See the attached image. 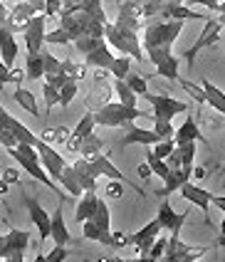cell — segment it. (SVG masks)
<instances>
[{"label":"cell","mask_w":225,"mask_h":262,"mask_svg":"<svg viewBox=\"0 0 225 262\" xmlns=\"http://www.w3.org/2000/svg\"><path fill=\"white\" fill-rule=\"evenodd\" d=\"M60 28L45 32V45H67L87 35H104L109 23L102 0H62Z\"/></svg>","instance_id":"6da1fadb"},{"label":"cell","mask_w":225,"mask_h":262,"mask_svg":"<svg viewBox=\"0 0 225 262\" xmlns=\"http://www.w3.org/2000/svg\"><path fill=\"white\" fill-rule=\"evenodd\" d=\"M186 20H151L141 30V47L146 52V59L153 62L156 74L166 77L168 82H178L181 57H173V42L181 35Z\"/></svg>","instance_id":"7a4b0ae2"},{"label":"cell","mask_w":225,"mask_h":262,"mask_svg":"<svg viewBox=\"0 0 225 262\" xmlns=\"http://www.w3.org/2000/svg\"><path fill=\"white\" fill-rule=\"evenodd\" d=\"M144 99L153 106V129L159 131V136L161 139H173V124H171V119L176 117V114H183V112H188V104L186 102H178V99H173V97H161V94H151L146 92L144 94Z\"/></svg>","instance_id":"3957f363"},{"label":"cell","mask_w":225,"mask_h":262,"mask_svg":"<svg viewBox=\"0 0 225 262\" xmlns=\"http://www.w3.org/2000/svg\"><path fill=\"white\" fill-rule=\"evenodd\" d=\"M8 154H10V156H13V159H15L17 163L32 176V178H35V181H40V183H45L50 190H55V193L60 195L62 203L72 198V195H64V193L50 181V173H47V168L42 166V161H40V151H37L32 144H17V146H13V148H8Z\"/></svg>","instance_id":"277c9868"},{"label":"cell","mask_w":225,"mask_h":262,"mask_svg":"<svg viewBox=\"0 0 225 262\" xmlns=\"http://www.w3.org/2000/svg\"><path fill=\"white\" fill-rule=\"evenodd\" d=\"M104 37H106V42L111 45V47H117L121 55H129V57L136 59V62H144V59H146V52H144V47H141V32L121 28L117 23H106Z\"/></svg>","instance_id":"5b68a950"},{"label":"cell","mask_w":225,"mask_h":262,"mask_svg":"<svg viewBox=\"0 0 225 262\" xmlns=\"http://www.w3.org/2000/svg\"><path fill=\"white\" fill-rule=\"evenodd\" d=\"M82 235L87 240H94L99 245L111 248V213H109V205H106L104 198H99L94 215L82 223Z\"/></svg>","instance_id":"8992f818"},{"label":"cell","mask_w":225,"mask_h":262,"mask_svg":"<svg viewBox=\"0 0 225 262\" xmlns=\"http://www.w3.org/2000/svg\"><path fill=\"white\" fill-rule=\"evenodd\" d=\"M139 117H144L141 109L126 106V104H121V102H106L104 106H99L94 112L97 126H109V129H124V126H129Z\"/></svg>","instance_id":"52a82bcc"},{"label":"cell","mask_w":225,"mask_h":262,"mask_svg":"<svg viewBox=\"0 0 225 262\" xmlns=\"http://www.w3.org/2000/svg\"><path fill=\"white\" fill-rule=\"evenodd\" d=\"M28 245H30V233L28 230L8 228V233L0 235V260L22 262L25 252H28Z\"/></svg>","instance_id":"ba28073f"},{"label":"cell","mask_w":225,"mask_h":262,"mask_svg":"<svg viewBox=\"0 0 225 262\" xmlns=\"http://www.w3.org/2000/svg\"><path fill=\"white\" fill-rule=\"evenodd\" d=\"M220 32H223L220 20H218V17H208L203 30H200V35H198V40L193 42V47H188V50L183 52V59H186V67H188V70H193L195 57H198L200 50H206V47H210V45H215L220 40Z\"/></svg>","instance_id":"9c48e42d"},{"label":"cell","mask_w":225,"mask_h":262,"mask_svg":"<svg viewBox=\"0 0 225 262\" xmlns=\"http://www.w3.org/2000/svg\"><path fill=\"white\" fill-rule=\"evenodd\" d=\"M45 10H47L45 0H20V3H15V5L10 8L5 25L13 30V32H22V30L28 28V23L32 20V15L45 13Z\"/></svg>","instance_id":"30bf717a"},{"label":"cell","mask_w":225,"mask_h":262,"mask_svg":"<svg viewBox=\"0 0 225 262\" xmlns=\"http://www.w3.org/2000/svg\"><path fill=\"white\" fill-rule=\"evenodd\" d=\"M206 255H208V248H193V245L181 243V237L168 235V248H166L164 255L166 262H195L200 257H206Z\"/></svg>","instance_id":"8fae6325"},{"label":"cell","mask_w":225,"mask_h":262,"mask_svg":"<svg viewBox=\"0 0 225 262\" xmlns=\"http://www.w3.org/2000/svg\"><path fill=\"white\" fill-rule=\"evenodd\" d=\"M94 70H97L94 77H92L94 87H92L89 97H87V109H92V112H97L99 106H104L106 102H111V92H114V87L106 82V72H109V70H102V67H94Z\"/></svg>","instance_id":"7c38bea8"},{"label":"cell","mask_w":225,"mask_h":262,"mask_svg":"<svg viewBox=\"0 0 225 262\" xmlns=\"http://www.w3.org/2000/svg\"><path fill=\"white\" fill-rule=\"evenodd\" d=\"M45 20H47L45 13L32 15V20L28 23V28L22 30V35H25V47H28L30 55H37V52L45 47Z\"/></svg>","instance_id":"4fadbf2b"},{"label":"cell","mask_w":225,"mask_h":262,"mask_svg":"<svg viewBox=\"0 0 225 262\" xmlns=\"http://www.w3.org/2000/svg\"><path fill=\"white\" fill-rule=\"evenodd\" d=\"M161 230H164V228H161V223H159V218H156V220H151V223H146L141 230H136V233L131 235V245H134L139 260H146L151 245H153V240L159 237Z\"/></svg>","instance_id":"5bb4252c"},{"label":"cell","mask_w":225,"mask_h":262,"mask_svg":"<svg viewBox=\"0 0 225 262\" xmlns=\"http://www.w3.org/2000/svg\"><path fill=\"white\" fill-rule=\"evenodd\" d=\"M159 223H161V228L171 233V237H178L181 235V228L186 225V220H188V213H176L171 203H168V195H166L161 205H159Z\"/></svg>","instance_id":"9a60e30c"},{"label":"cell","mask_w":225,"mask_h":262,"mask_svg":"<svg viewBox=\"0 0 225 262\" xmlns=\"http://www.w3.org/2000/svg\"><path fill=\"white\" fill-rule=\"evenodd\" d=\"M35 148L40 151V161H42V166L47 168V173L52 176L55 181H60L62 171H64V166H67L64 156H62V154L52 144H47V141H40Z\"/></svg>","instance_id":"2e32d148"},{"label":"cell","mask_w":225,"mask_h":262,"mask_svg":"<svg viewBox=\"0 0 225 262\" xmlns=\"http://www.w3.org/2000/svg\"><path fill=\"white\" fill-rule=\"evenodd\" d=\"M25 205H28V215H30V220L35 223L37 233H40V240L47 243L50 228H52V215H47V210L40 205V201H37L35 195H25Z\"/></svg>","instance_id":"e0dca14e"},{"label":"cell","mask_w":225,"mask_h":262,"mask_svg":"<svg viewBox=\"0 0 225 262\" xmlns=\"http://www.w3.org/2000/svg\"><path fill=\"white\" fill-rule=\"evenodd\" d=\"M94 126H97V119H94V112L92 109H87V114L79 119V124H77L75 129H72V134H70V141H67V151L70 154H79V148H82V141L89 136L92 131H94Z\"/></svg>","instance_id":"ac0fdd59"},{"label":"cell","mask_w":225,"mask_h":262,"mask_svg":"<svg viewBox=\"0 0 225 262\" xmlns=\"http://www.w3.org/2000/svg\"><path fill=\"white\" fill-rule=\"evenodd\" d=\"M193 178V166H183V168H171L168 176L164 178V188L156 190V195L159 198H166V195H171V193H176V190L186 183V181H191Z\"/></svg>","instance_id":"d6986e66"},{"label":"cell","mask_w":225,"mask_h":262,"mask_svg":"<svg viewBox=\"0 0 225 262\" xmlns=\"http://www.w3.org/2000/svg\"><path fill=\"white\" fill-rule=\"evenodd\" d=\"M124 139H121V144L124 146H134V144H141V146H153L161 141V136H159V131L156 129H139L134 126V121L129 124V126H124Z\"/></svg>","instance_id":"ffe728a7"},{"label":"cell","mask_w":225,"mask_h":262,"mask_svg":"<svg viewBox=\"0 0 225 262\" xmlns=\"http://www.w3.org/2000/svg\"><path fill=\"white\" fill-rule=\"evenodd\" d=\"M173 141L176 144H188V141H203V144L208 146V139L203 136V131L198 129V121L195 117H186V121L181 124L176 134H173Z\"/></svg>","instance_id":"44dd1931"},{"label":"cell","mask_w":225,"mask_h":262,"mask_svg":"<svg viewBox=\"0 0 225 262\" xmlns=\"http://www.w3.org/2000/svg\"><path fill=\"white\" fill-rule=\"evenodd\" d=\"M178 193H181V198H183V201L198 205L200 210H206V213H208V208H210V190L198 188V186H193L191 181H186V183L178 188Z\"/></svg>","instance_id":"7402d4cb"},{"label":"cell","mask_w":225,"mask_h":262,"mask_svg":"<svg viewBox=\"0 0 225 262\" xmlns=\"http://www.w3.org/2000/svg\"><path fill=\"white\" fill-rule=\"evenodd\" d=\"M0 57L8 67L15 64L17 57V42H15V32L8 28V25H0Z\"/></svg>","instance_id":"603a6c76"},{"label":"cell","mask_w":225,"mask_h":262,"mask_svg":"<svg viewBox=\"0 0 225 262\" xmlns=\"http://www.w3.org/2000/svg\"><path fill=\"white\" fill-rule=\"evenodd\" d=\"M193 161H195V141H188V144H176V148L171 151L166 163L171 168H183V166H193Z\"/></svg>","instance_id":"cb8c5ba5"},{"label":"cell","mask_w":225,"mask_h":262,"mask_svg":"<svg viewBox=\"0 0 225 262\" xmlns=\"http://www.w3.org/2000/svg\"><path fill=\"white\" fill-rule=\"evenodd\" d=\"M200 87L206 89V104H208L213 112H218V114H223L225 117V92L220 87H215L210 79H200Z\"/></svg>","instance_id":"d4e9b609"},{"label":"cell","mask_w":225,"mask_h":262,"mask_svg":"<svg viewBox=\"0 0 225 262\" xmlns=\"http://www.w3.org/2000/svg\"><path fill=\"white\" fill-rule=\"evenodd\" d=\"M50 237L55 240V245H67L70 243V230H67V225H64V218H62V201L60 205L55 208V213H52V228H50Z\"/></svg>","instance_id":"484cf974"},{"label":"cell","mask_w":225,"mask_h":262,"mask_svg":"<svg viewBox=\"0 0 225 262\" xmlns=\"http://www.w3.org/2000/svg\"><path fill=\"white\" fill-rule=\"evenodd\" d=\"M97 203H99L97 190H84V193H82V201L77 203V213H75V220L79 223V225H82L87 218H92V215H94Z\"/></svg>","instance_id":"4316f807"},{"label":"cell","mask_w":225,"mask_h":262,"mask_svg":"<svg viewBox=\"0 0 225 262\" xmlns=\"http://www.w3.org/2000/svg\"><path fill=\"white\" fill-rule=\"evenodd\" d=\"M84 62L89 67H102V70H111L114 64V52L109 50V45H102L97 50H92L89 55H84Z\"/></svg>","instance_id":"83f0119b"},{"label":"cell","mask_w":225,"mask_h":262,"mask_svg":"<svg viewBox=\"0 0 225 262\" xmlns=\"http://www.w3.org/2000/svg\"><path fill=\"white\" fill-rule=\"evenodd\" d=\"M57 183H62L64 186V190L72 195V198H77V195H82L84 193V188L79 186V178H77V171H75V166H64V171H62V176H60V181Z\"/></svg>","instance_id":"f1b7e54d"},{"label":"cell","mask_w":225,"mask_h":262,"mask_svg":"<svg viewBox=\"0 0 225 262\" xmlns=\"http://www.w3.org/2000/svg\"><path fill=\"white\" fill-rule=\"evenodd\" d=\"M15 102L30 114V117H40V109H37V102H35V94L32 92H28V89L22 87V84H17L15 87Z\"/></svg>","instance_id":"f546056e"},{"label":"cell","mask_w":225,"mask_h":262,"mask_svg":"<svg viewBox=\"0 0 225 262\" xmlns=\"http://www.w3.org/2000/svg\"><path fill=\"white\" fill-rule=\"evenodd\" d=\"M70 134H72V129H67V126H55V129H45L42 134H40V139L42 141H47V144L52 146H67V141H70Z\"/></svg>","instance_id":"4dcf8cb0"},{"label":"cell","mask_w":225,"mask_h":262,"mask_svg":"<svg viewBox=\"0 0 225 262\" xmlns=\"http://www.w3.org/2000/svg\"><path fill=\"white\" fill-rule=\"evenodd\" d=\"M25 72H28V79H42V77H45L42 50H40L37 55H30V52H28V67H25Z\"/></svg>","instance_id":"1f68e13d"},{"label":"cell","mask_w":225,"mask_h":262,"mask_svg":"<svg viewBox=\"0 0 225 262\" xmlns=\"http://www.w3.org/2000/svg\"><path fill=\"white\" fill-rule=\"evenodd\" d=\"M146 163L153 168V176H159V178H166L168 171H171V166L166 163V159H161L153 148H146Z\"/></svg>","instance_id":"d6a6232c"},{"label":"cell","mask_w":225,"mask_h":262,"mask_svg":"<svg viewBox=\"0 0 225 262\" xmlns=\"http://www.w3.org/2000/svg\"><path fill=\"white\" fill-rule=\"evenodd\" d=\"M114 92L119 94L121 104H126V106H136V97H139V94L126 84V79H114Z\"/></svg>","instance_id":"836d02e7"},{"label":"cell","mask_w":225,"mask_h":262,"mask_svg":"<svg viewBox=\"0 0 225 262\" xmlns=\"http://www.w3.org/2000/svg\"><path fill=\"white\" fill-rule=\"evenodd\" d=\"M181 89L188 94V97H193V102L198 106H206V89L200 87V84H195V82H188V79H178Z\"/></svg>","instance_id":"e575fe53"},{"label":"cell","mask_w":225,"mask_h":262,"mask_svg":"<svg viewBox=\"0 0 225 262\" xmlns=\"http://www.w3.org/2000/svg\"><path fill=\"white\" fill-rule=\"evenodd\" d=\"M99 151H104V141L92 131L89 136L82 141V148H79V156H92V154H99Z\"/></svg>","instance_id":"d590c367"},{"label":"cell","mask_w":225,"mask_h":262,"mask_svg":"<svg viewBox=\"0 0 225 262\" xmlns=\"http://www.w3.org/2000/svg\"><path fill=\"white\" fill-rule=\"evenodd\" d=\"M131 70V57L129 55H121V57H114V64H111V77L114 79H126V74Z\"/></svg>","instance_id":"8d00e7d4"},{"label":"cell","mask_w":225,"mask_h":262,"mask_svg":"<svg viewBox=\"0 0 225 262\" xmlns=\"http://www.w3.org/2000/svg\"><path fill=\"white\" fill-rule=\"evenodd\" d=\"M166 248H168V237H166V235H159V237L153 240V245H151L149 255H146V260H149V262H159V260H164Z\"/></svg>","instance_id":"74e56055"},{"label":"cell","mask_w":225,"mask_h":262,"mask_svg":"<svg viewBox=\"0 0 225 262\" xmlns=\"http://www.w3.org/2000/svg\"><path fill=\"white\" fill-rule=\"evenodd\" d=\"M124 181H119V178H106V186H104V195L109 198V201H119L121 195H124Z\"/></svg>","instance_id":"f35d334b"},{"label":"cell","mask_w":225,"mask_h":262,"mask_svg":"<svg viewBox=\"0 0 225 262\" xmlns=\"http://www.w3.org/2000/svg\"><path fill=\"white\" fill-rule=\"evenodd\" d=\"M42 99H45V112H50L52 106L60 104V89L45 82V84H42Z\"/></svg>","instance_id":"ab89813d"},{"label":"cell","mask_w":225,"mask_h":262,"mask_svg":"<svg viewBox=\"0 0 225 262\" xmlns=\"http://www.w3.org/2000/svg\"><path fill=\"white\" fill-rule=\"evenodd\" d=\"M42 64H45V77L47 74H57L62 70V59H57L52 52H47L42 47Z\"/></svg>","instance_id":"60d3db41"},{"label":"cell","mask_w":225,"mask_h":262,"mask_svg":"<svg viewBox=\"0 0 225 262\" xmlns=\"http://www.w3.org/2000/svg\"><path fill=\"white\" fill-rule=\"evenodd\" d=\"M77 89H79V82H77V79L67 82V84L60 89V106H67V104L75 99V97H77Z\"/></svg>","instance_id":"b9f144b4"},{"label":"cell","mask_w":225,"mask_h":262,"mask_svg":"<svg viewBox=\"0 0 225 262\" xmlns=\"http://www.w3.org/2000/svg\"><path fill=\"white\" fill-rule=\"evenodd\" d=\"M126 84L134 89L139 97H144L149 89H146V77L144 74H126Z\"/></svg>","instance_id":"7bdbcfd3"},{"label":"cell","mask_w":225,"mask_h":262,"mask_svg":"<svg viewBox=\"0 0 225 262\" xmlns=\"http://www.w3.org/2000/svg\"><path fill=\"white\" fill-rule=\"evenodd\" d=\"M17 144H20V141H17V136L10 129H8L3 121H0V146H5V148H13V146H17Z\"/></svg>","instance_id":"ee69618b"},{"label":"cell","mask_w":225,"mask_h":262,"mask_svg":"<svg viewBox=\"0 0 225 262\" xmlns=\"http://www.w3.org/2000/svg\"><path fill=\"white\" fill-rule=\"evenodd\" d=\"M173 148H176V141H173V139H161L159 144H153V151H156L161 159H168Z\"/></svg>","instance_id":"f6af8a7d"},{"label":"cell","mask_w":225,"mask_h":262,"mask_svg":"<svg viewBox=\"0 0 225 262\" xmlns=\"http://www.w3.org/2000/svg\"><path fill=\"white\" fill-rule=\"evenodd\" d=\"M47 84H52V87H57V89H62L67 82H72V77L64 72V70H60L57 74H47V79H45Z\"/></svg>","instance_id":"bcb514c9"},{"label":"cell","mask_w":225,"mask_h":262,"mask_svg":"<svg viewBox=\"0 0 225 262\" xmlns=\"http://www.w3.org/2000/svg\"><path fill=\"white\" fill-rule=\"evenodd\" d=\"M131 245V235L129 233H114L111 230V248L121 250V248H129Z\"/></svg>","instance_id":"7dc6e473"},{"label":"cell","mask_w":225,"mask_h":262,"mask_svg":"<svg viewBox=\"0 0 225 262\" xmlns=\"http://www.w3.org/2000/svg\"><path fill=\"white\" fill-rule=\"evenodd\" d=\"M67 245H55V248L47 252L45 257H47V262H62V260H67Z\"/></svg>","instance_id":"c3c4849f"},{"label":"cell","mask_w":225,"mask_h":262,"mask_svg":"<svg viewBox=\"0 0 225 262\" xmlns=\"http://www.w3.org/2000/svg\"><path fill=\"white\" fill-rule=\"evenodd\" d=\"M0 176H3L10 186H17V183H20V171H17V168H3Z\"/></svg>","instance_id":"681fc988"},{"label":"cell","mask_w":225,"mask_h":262,"mask_svg":"<svg viewBox=\"0 0 225 262\" xmlns=\"http://www.w3.org/2000/svg\"><path fill=\"white\" fill-rule=\"evenodd\" d=\"M188 3L203 5V8H208V10H213V13H218V8H220V0H188Z\"/></svg>","instance_id":"f907efd6"},{"label":"cell","mask_w":225,"mask_h":262,"mask_svg":"<svg viewBox=\"0 0 225 262\" xmlns=\"http://www.w3.org/2000/svg\"><path fill=\"white\" fill-rule=\"evenodd\" d=\"M136 173H139V178H151V176H153V168H151L149 163L144 161V163H139V168H136Z\"/></svg>","instance_id":"816d5d0a"},{"label":"cell","mask_w":225,"mask_h":262,"mask_svg":"<svg viewBox=\"0 0 225 262\" xmlns=\"http://www.w3.org/2000/svg\"><path fill=\"white\" fill-rule=\"evenodd\" d=\"M210 205L220 208V210L225 213V195H215V193H210Z\"/></svg>","instance_id":"f5cc1de1"},{"label":"cell","mask_w":225,"mask_h":262,"mask_svg":"<svg viewBox=\"0 0 225 262\" xmlns=\"http://www.w3.org/2000/svg\"><path fill=\"white\" fill-rule=\"evenodd\" d=\"M8 13H10V10H8V3H5V0H0V25H5V23H8Z\"/></svg>","instance_id":"db71d44e"},{"label":"cell","mask_w":225,"mask_h":262,"mask_svg":"<svg viewBox=\"0 0 225 262\" xmlns=\"http://www.w3.org/2000/svg\"><path fill=\"white\" fill-rule=\"evenodd\" d=\"M193 178H208V171L203 166H193Z\"/></svg>","instance_id":"11a10c76"},{"label":"cell","mask_w":225,"mask_h":262,"mask_svg":"<svg viewBox=\"0 0 225 262\" xmlns=\"http://www.w3.org/2000/svg\"><path fill=\"white\" fill-rule=\"evenodd\" d=\"M8 186H10V183H8V181L0 176V195H5V193H8Z\"/></svg>","instance_id":"9f6ffc18"},{"label":"cell","mask_w":225,"mask_h":262,"mask_svg":"<svg viewBox=\"0 0 225 262\" xmlns=\"http://www.w3.org/2000/svg\"><path fill=\"white\" fill-rule=\"evenodd\" d=\"M215 245H218V248H225V235H218V240H215Z\"/></svg>","instance_id":"6f0895ef"},{"label":"cell","mask_w":225,"mask_h":262,"mask_svg":"<svg viewBox=\"0 0 225 262\" xmlns=\"http://www.w3.org/2000/svg\"><path fill=\"white\" fill-rule=\"evenodd\" d=\"M220 235H225V215H223V220H220Z\"/></svg>","instance_id":"680465c9"},{"label":"cell","mask_w":225,"mask_h":262,"mask_svg":"<svg viewBox=\"0 0 225 262\" xmlns=\"http://www.w3.org/2000/svg\"><path fill=\"white\" fill-rule=\"evenodd\" d=\"M176 3H188V0H176Z\"/></svg>","instance_id":"91938a15"},{"label":"cell","mask_w":225,"mask_h":262,"mask_svg":"<svg viewBox=\"0 0 225 262\" xmlns=\"http://www.w3.org/2000/svg\"><path fill=\"white\" fill-rule=\"evenodd\" d=\"M0 220H3V215H0Z\"/></svg>","instance_id":"94428289"}]
</instances>
